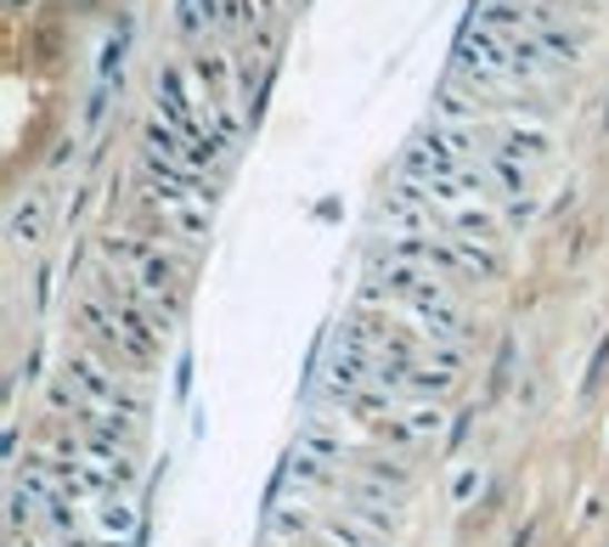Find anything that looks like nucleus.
Listing matches in <instances>:
<instances>
[{"label": "nucleus", "instance_id": "nucleus-1", "mask_svg": "<svg viewBox=\"0 0 609 547\" xmlns=\"http://www.w3.org/2000/svg\"><path fill=\"white\" fill-rule=\"evenodd\" d=\"M457 73H463V80H475V86H497V91L530 86V73L513 62L508 40H502L497 29H486V23H469L463 34H457Z\"/></svg>", "mask_w": 609, "mask_h": 547}, {"label": "nucleus", "instance_id": "nucleus-2", "mask_svg": "<svg viewBox=\"0 0 609 547\" xmlns=\"http://www.w3.org/2000/svg\"><path fill=\"white\" fill-rule=\"evenodd\" d=\"M18 238H23V243L40 238V209H23V215H18Z\"/></svg>", "mask_w": 609, "mask_h": 547}]
</instances>
